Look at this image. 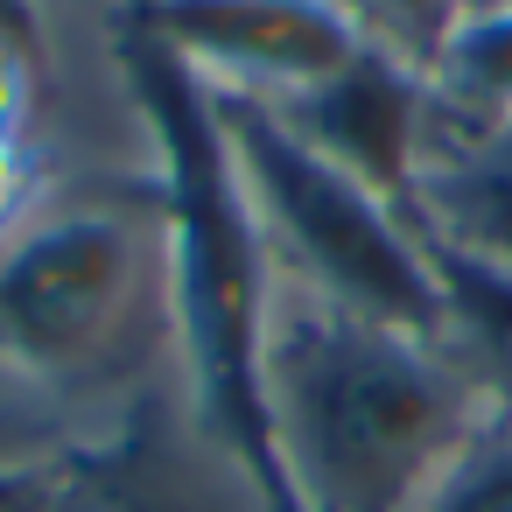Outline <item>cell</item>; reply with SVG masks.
Returning a JSON list of instances; mask_svg holds the SVG:
<instances>
[{"mask_svg": "<svg viewBox=\"0 0 512 512\" xmlns=\"http://www.w3.org/2000/svg\"><path fill=\"white\" fill-rule=\"evenodd\" d=\"M484 8H512V0H470V15H484Z\"/></svg>", "mask_w": 512, "mask_h": 512, "instance_id": "cell-15", "label": "cell"}, {"mask_svg": "<svg viewBox=\"0 0 512 512\" xmlns=\"http://www.w3.org/2000/svg\"><path fill=\"white\" fill-rule=\"evenodd\" d=\"M512 120V8H484L456 29L428 71V148L477 141Z\"/></svg>", "mask_w": 512, "mask_h": 512, "instance_id": "cell-10", "label": "cell"}, {"mask_svg": "<svg viewBox=\"0 0 512 512\" xmlns=\"http://www.w3.org/2000/svg\"><path fill=\"white\" fill-rule=\"evenodd\" d=\"M260 421L288 512H421L491 428L435 337L337 309L281 274L260 323Z\"/></svg>", "mask_w": 512, "mask_h": 512, "instance_id": "cell-1", "label": "cell"}, {"mask_svg": "<svg viewBox=\"0 0 512 512\" xmlns=\"http://www.w3.org/2000/svg\"><path fill=\"white\" fill-rule=\"evenodd\" d=\"M50 512H281V498L176 372L141 386L106 435H78L57 456Z\"/></svg>", "mask_w": 512, "mask_h": 512, "instance_id": "cell-4", "label": "cell"}, {"mask_svg": "<svg viewBox=\"0 0 512 512\" xmlns=\"http://www.w3.org/2000/svg\"><path fill=\"white\" fill-rule=\"evenodd\" d=\"M421 512H512V428H484L428 491Z\"/></svg>", "mask_w": 512, "mask_h": 512, "instance_id": "cell-13", "label": "cell"}, {"mask_svg": "<svg viewBox=\"0 0 512 512\" xmlns=\"http://www.w3.org/2000/svg\"><path fill=\"white\" fill-rule=\"evenodd\" d=\"M197 85L239 99H295L337 78L365 43L330 0H134V15Z\"/></svg>", "mask_w": 512, "mask_h": 512, "instance_id": "cell-5", "label": "cell"}, {"mask_svg": "<svg viewBox=\"0 0 512 512\" xmlns=\"http://www.w3.org/2000/svg\"><path fill=\"white\" fill-rule=\"evenodd\" d=\"M85 428L71 421V400H57L43 379L15 372L0 358V470L8 463H43L57 449H71Z\"/></svg>", "mask_w": 512, "mask_h": 512, "instance_id": "cell-12", "label": "cell"}, {"mask_svg": "<svg viewBox=\"0 0 512 512\" xmlns=\"http://www.w3.org/2000/svg\"><path fill=\"white\" fill-rule=\"evenodd\" d=\"M414 232L428 246H449V253H470L512 274V120L477 141L421 155Z\"/></svg>", "mask_w": 512, "mask_h": 512, "instance_id": "cell-7", "label": "cell"}, {"mask_svg": "<svg viewBox=\"0 0 512 512\" xmlns=\"http://www.w3.org/2000/svg\"><path fill=\"white\" fill-rule=\"evenodd\" d=\"M50 169V36L36 0H0V246L43 218Z\"/></svg>", "mask_w": 512, "mask_h": 512, "instance_id": "cell-8", "label": "cell"}, {"mask_svg": "<svg viewBox=\"0 0 512 512\" xmlns=\"http://www.w3.org/2000/svg\"><path fill=\"white\" fill-rule=\"evenodd\" d=\"M57 456H64V449H57ZM57 456H43V463H8V470H0V512H50Z\"/></svg>", "mask_w": 512, "mask_h": 512, "instance_id": "cell-14", "label": "cell"}, {"mask_svg": "<svg viewBox=\"0 0 512 512\" xmlns=\"http://www.w3.org/2000/svg\"><path fill=\"white\" fill-rule=\"evenodd\" d=\"M435 253V281H442V351L456 358V372L477 386L484 414L498 428H512V274L484 267L470 253L428 246Z\"/></svg>", "mask_w": 512, "mask_h": 512, "instance_id": "cell-9", "label": "cell"}, {"mask_svg": "<svg viewBox=\"0 0 512 512\" xmlns=\"http://www.w3.org/2000/svg\"><path fill=\"white\" fill-rule=\"evenodd\" d=\"M267 113L323 162H337L344 176H358L365 190H379L393 211L414 218V176L428 155V78H414L379 50H358L337 78L274 99Z\"/></svg>", "mask_w": 512, "mask_h": 512, "instance_id": "cell-6", "label": "cell"}, {"mask_svg": "<svg viewBox=\"0 0 512 512\" xmlns=\"http://www.w3.org/2000/svg\"><path fill=\"white\" fill-rule=\"evenodd\" d=\"M162 337L176 344L162 190L148 204L43 211L0 246V358L43 379L57 400L134 379Z\"/></svg>", "mask_w": 512, "mask_h": 512, "instance_id": "cell-2", "label": "cell"}, {"mask_svg": "<svg viewBox=\"0 0 512 512\" xmlns=\"http://www.w3.org/2000/svg\"><path fill=\"white\" fill-rule=\"evenodd\" d=\"M330 8L365 50L407 64L414 78H428L442 50L456 43V29L470 22V0H330Z\"/></svg>", "mask_w": 512, "mask_h": 512, "instance_id": "cell-11", "label": "cell"}, {"mask_svg": "<svg viewBox=\"0 0 512 512\" xmlns=\"http://www.w3.org/2000/svg\"><path fill=\"white\" fill-rule=\"evenodd\" d=\"M211 120H218L239 197H246L253 232L281 281H295L337 309H358L372 323L442 337L435 253L407 211H393L379 190H365L358 176L323 162L309 141H295L260 99L211 92Z\"/></svg>", "mask_w": 512, "mask_h": 512, "instance_id": "cell-3", "label": "cell"}]
</instances>
